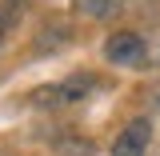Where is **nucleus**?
<instances>
[{
    "mask_svg": "<svg viewBox=\"0 0 160 156\" xmlns=\"http://www.w3.org/2000/svg\"><path fill=\"white\" fill-rule=\"evenodd\" d=\"M144 56V36L140 32H128V28H120L112 36L104 40V60L108 64H136Z\"/></svg>",
    "mask_w": 160,
    "mask_h": 156,
    "instance_id": "7ed1b4c3",
    "label": "nucleus"
},
{
    "mask_svg": "<svg viewBox=\"0 0 160 156\" xmlns=\"http://www.w3.org/2000/svg\"><path fill=\"white\" fill-rule=\"evenodd\" d=\"M96 88V76L92 72H72V76H60L44 88H32L28 92V104L32 108H44V112H60V108H76L80 100Z\"/></svg>",
    "mask_w": 160,
    "mask_h": 156,
    "instance_id": "f257e3e1",
    "label": "nucleus"
},
{
    "mask_svg": "<svg viewBox=\"0 0 160 156\" xmlns=\"http://www.w3.org/2000/svg\"><path fill=\"white\" fill-rule=\"evenodd\" d=\"M4 28H8V24H4V16H0V40H4Z\"/></svg>",
    "mask_w": 160,
    "mask_h": 156,
    "instance_id": "20e7f679",
    "label": "nucleus"
},
{
    "mask_svg": "<svg viewBox=\"0 0 160 156\" xmlns=\"http://www.w3.org/2000/svg\"><path fill=\"white\" fill-rule=\"evenodd\" d=\"M148 144H152V124H148V116H136V120H128V124L116 132L112 156H144Z\"/></svg>",
    "mask_w": 160,
    "mask_h": 156,
    "instance_id": "f03ea898",
    "label": "nucleus"
}]
</instances>
